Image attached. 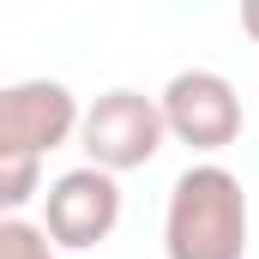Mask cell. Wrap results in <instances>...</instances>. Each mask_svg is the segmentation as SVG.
Wrapping results in <instances>:
<instances>
[{
  "label": "cell",
  "instance_id": "8",
  "mask_svg": "<svg viewBox=\"0 0 259 259\" xmlns=\"http://www.w3.org/2000/svg\"><path fill=\"white\" fill-rule=\"evenodd\" d=\"M241 30L259 42V0H247V6H241Z\"/></svg>",
  "mask_w": 259,
  "mask_h": 259
},
{
  "label": "cell",
  "instance_id": "3",
  "mask_svg": "<svg viewBox=\"0 0 259 259\" xmlns=\"http://www.w3.org/2000/svg\"><path fill=\"white\" fill-rule=\"evenodd\" d=\"M66 139H78V97L61 78L0 84V163H42Z\"/></svg>",
  "mask_w": 259,
  "mask_h": 259
},
{
  "label": "cell",
  "instance_id": "1",
  "mask_svg": "<svg viewBox=\"0 0 259 259\" xmlns=\"http://www.w3.org/2000/svg\"><path fill=\"white\" fill-rule=\"evenodd\" d=\"M169 259H247V187L223 163H193L175 175L163 211Z\"/></svg>",
  "mask_w": 259,
  "mask_h": 259
},
{
  "label": "cell",
  "instance_id": "2",
  "mask_svg": "<svg viewBox=\"0 0 259 259\" xmlns=\"http://www.w3.org/2000/svg\"><path fill=\"white\" fill-rule=\"evenodd\" d=\"M163 115H157V97L145 91H103L91 109H78V145L91 157V169L103 175H127L145 169L157 151H163Z\"/></svg>",
  "mask_w": 259,
  "mask_h": 259
},
{
  "label": "cell",
  "instance_id": "6",
  "mask_svg": "<svg viewBox=\"0 0 259 259\" xmlns=\"http://www.w3.org/2000/svg\"><path fill=\"white\" fill-rule=\"evenodd\" d=\"M30 199H42V163H0V217H18Z\"/></svg>",
  "mask_w": 259,
  "mask_h": 259
},
{
  "label": "cell",
  "instance_id": "7",
  "mask_svg": "<svg viewBox=\"0 0 259 259\" xmlns=\"http://www.w3.org/2000/svg\"><path fill=\"white\" fill-rule=\"evenodd\" d=\"M0 259H55V241L42 235V223L0 217Z\"/></svg>",
  "mask_w": 259,
  "mask_h": 259
},
{
  "label": "cell",
  "instance_id": "4",
  "mask_svg": "<svg viewBox=\"0 0 259 259\" xmlns=\"http://www.w3.org/2000/svg\"><path fill=\"white\" fill-rule=\"evenodd\" d=\"M157 115H163V133L181 139L187 151H229L241 139V97L211 66L175 72L157 97Z\"/></svg>",
  "mask_w": 259,
  "mask_h": 259
},
{
  "label": "cell",
  "instance_id": "5",
  "mask_svg": "<svg viewBox=\"0 0 259 259\" xmlns=\"http://www.w3.org/2000/svg\"><path fill=\"white\" fill-rule=\"evenodd\" d=\"M115 223H121V181L115 175L84 163V169H66V175L49 181V193H42V235L55 247L84 253V247L109 241Z\"/></svg>",
  "mask_w": 259,
  "mask_h": 259
}]
</instances>
